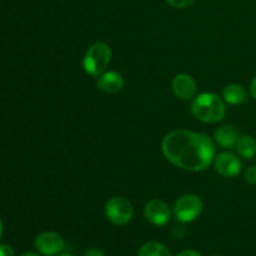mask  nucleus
Instances as JSON below:
<instances>
[{
    "mask_svg": "<svg viewBox=\"0 0 256 256\" xmlns=\"http://www.w3.org/2000/svg\"><path fill=\"white\" fill-rule=\"evenodd\" d=\"M162 150L168 162L188 172H204L216 155L209 135L190 130H174L162 139Z\"/></svg>",
    "mask_w": 256,
    "mask_h": 256,
    "instance_id": "nucleus-1",
    "label": "nucleus"
},
{
    "mask_svg": "<svg viewBox=\"0 0 256 256\" xmlns=\"http://www.w3.org/2000/svg\"><path fill=\"white\" fill-rule=\"evenodd\" d=\"M192 112L198 120L206 124H218L226 114L224 99L214 92H202L195 96L192 104Z\"/></svg>",
    "mask_w": 256,
    "mask_h": 256,
    "instance_id": "nucleus-2",
    "label": "nucleus"
},
{
    "mask_svg": "<svg viewBox=\"0 0 256 256\" xmlns=\"http://www.w3.org/2000/svg\"><path fill=\"white\" fill-rule=\"evenodd\" d=\"M112 60V49L106 42H94L82 58V68L90 76H100Z\"/></svg>",
    "mask_w": 256,
    "mask_h": 256,
    "instance_id": "nucleus-3",
    "label": "nucleus"
},
{
    "mask_svg": "<svg viewBox=\"0 0 256 256\" xmlns=\"http://www.w3.org/2000/svg\"><path fill=\"white\" fill-rule=\"evenodd\" d=\"M105 215L114 225L124 226L132 222L134 216V206L128 199L122 196H114L108 200L105 205Z\"/></svg>",
    "mask_w": 256,
    "mask_h": 256,
    "instance_id": "nucleus-4",
    "label": "nucleus"
},
{
    "mask_svg": "<svg viewBox=\"0 0 256 256\" xmlns=\"http://www.w3.org/2000/svg\"><path fill=\"white\" fill-rule=\"evenodd\" d=\"M202 199L198 195L186 194L180 196L174 204V215L180 222L186 224L196 220L202 212Z\"/></svg>",
    "mask_w": 256,
    "mask_h": 256,
    "instance_id": "nucleus-5",
    "label": "nucleus"
},
{
    "mask_svg": "<svg viewBox=\"0 0 256 256\" xmlns=\"http://www.w3.org/2000/svg\"><path fill=\"white\" fill-rule=\"evenodd\" d=\"M35 248L44 256H58L65 249V242L58 232H42L35 239Z\"/></svg>",
    "mask_w": 256,
    "mask_h": 256,
    "instance_id": "nucleus-6",
    "label": "nucleus"
},
{
    "mask_svg": "<svg viewBox=\"0 0 256 256\" xmlns=\"http://www.w3.org/2000/svg\"><path fill=\"white\" fill-rule=\"evenodd\" d=\"M215 170L224 178H235L242 169V162L239 158L230 152H222L214 158Z\"/></svg>",
    "mask_w": 256,
    "mask_h": 256,
    "instance_id": "nucleus-7",
    "label": "nucleus"
},
{
    "mask_svg": "<svg viewBox=\"0 0 256 256\" xmlns=\"http://www.w3.org/2000/svg\"><path fill=\"white\" fill-rule=\"evenodd\" d=\"M144 216L155 226H164L172 219V210L165 202L154 199L145 205Z\"/></svg>",
    "mask_w": 256,
    "mask_h": 256,
    "instance_id": "nucleus-8",
    "label": "nucleus"
},
{
    "mask_svg": "<svg viewBox=\"0 0 256 256\" xmlns=\"http://www.w3.org/2000/svg\"><path fill=\"white\" fill-rule=\"evenodd\" d=\"M172 88L176 98L182 100H190L196 95V82L189 74H178L172 79Z\"/></svg>",
    "mask_w": 256,
    "mask_h": 256,
    "instance_id": "nucleus-9",
    "label": "nucleus"
},
{
    "mask_svg": "<svg viewBox=\"0 0 256 256\" xmlns=\"http://www.w3.org/2000/svg\"><path fill=\"white\" fill-rule=\"evenodd\" d=\"M98 88L106 94H116L124 88V79L116 72H105L98 79Z\"/></svg>",
    "mask_w": 256,
    "mask_h": 256,
    "instance_id": "nucleus-10",
    "label": "nucleus"
},
{
    "mask_svg": "<svg viewBox=\"0 0 256 256\" xmlns=\"http://www.w3.org/2000/svg\"><path fill=\"white\" fill-rule=\"evenodd\" d=\"M215 142L224 149H232L236 146V142L239 140V132L234 126L230 125H222L215 130Z\"/></svg>",
    "mask_w": 256,
    "mask_h": 256,
    "instance_id": "nucleus-11",
    "label": "nucleus"
},
{
    "mask_svg": "<svg viewBox=\"0 0 256 256\" xmlns=\"http://www.w3.org/2000/svg\"><path fill=\"white\" fill-rule=\"evenodd\" d=\"M222 99L230 105H240L246 102L248 92L242 85L229 84L222 90Z\"/></svg>",
    "mask_w": 256,
    "mask_h": 256,
    "instance_id": "nucleus-12",
    "label": "nucleus"
},
{
    "mask_svg": "<svg viewBox=\"0 0 256 256\" xmlns=\"http://www.w3.org/2000/svg\"><path fill=\"white\" fill-rule=\"evenodd\" d=\"M236 150L245 160H252L256 155V140L250 135H242L236 142Z\"/></svg>",
    "mask_w": 256,
    "mask_h": 256,
    "instance_id": "nucleus-13",
    "label": "nucleus"
},
{
    "mask_svg": "<svg viewBox=\"0 0 256 256\" xmlns=\"http://www.w3.org/2000/svg\"><path fill=\"white\" fill-rule=\"evenodd\" d=\"M138 256H172V252L165 245L156 242H150L142 245Z\"/></svg>",
    "mask_w": 256,
    "mask_h": 256,
    "instance_id": "nucleus-14",
    "label": "nucleus"
},
{
    "mask_svg": "<svg viewBox=\"0 0 256 256\" xmlns=\"http://www.w3.org/2000/svg\"><path fill=\"white\" fill-rule=\"evenodd\" d=\"M170 6L175 8V9H185L192 5L195 0H165Z\"/></svg>",
    "mask_w": 256,
    "mask_h": 256,
    "instance_id": "nucleus-15",
    "label": "nucleus"
},
{
    "mask_svg": "<svg viewBox=\"0 0 256 256\" xmlns=\"http://www.w3.org/2000/svg\"><path fill=\"white\" fill-rule=\"evenodd\" d=\"M244 178L249 184H256V166H249L244 172Z\"/></svg>",
    "mask_w": 256,
    "mask_h": 256,
    "instance_id": "nucleus-16",
    "label": "nucleus"
},
{
    "mask_svg": "<svg viewBox=\"0 0 256 256\" xmlns=\"http://www.w3.org/2000/svg\"><path fill=\"white\" fill-rule=\"evenodd\" d=\"M0 256H14V250L6 244H0Z\"/></svg>",
    "mask_w": 256,
    "mask_h": 256,
    "instance_id": "nucleus-17",
    "label": "nucleus"
},
{
    "mask_svg": "<svg viewBox=\"0 0 256 256\" xmlns=\"http://www.w3.org/2000/svg\"><path fill=\"white\" fill-rule=\"evenodd\" d=\"M172 234L175 239H182V238L185 235L184 226H174V229L172 230Z\"/></svg>",
    "mask_w": 256,
    "mask_h": 256,
    "instance_id": "nucleus-18",
    "label": "nucleus"
},
{
    "mask_svg": "<svg viewBox=\"0 0 256 256\" xmlns=\"http://www.w3.org/2000/svg\"><path fill=\"white\" fill-rule=\"evenodd\" d=\"M84 256H105V255L102 254V250L95 249V248H92V249H88L86 252H85Z\"/></svg>",
    "mask_w": 256,
    "mask_h": 256,
    "instance_id": "nucleus-19",
    "label": "nucleus"
},
{
    "mask_svg": "<svg viewBox=\"0 0 256 256\" xmlns=\"http://www.w3.org/2000/svg\"><path fill=\"white\" fill-rule=\"evenodd\" d=\"M178 256H202L200 252H198L196 250H184V252H180Z\"/></svg>",
    "mask_w": 256,
    "mask_h": 256,
    "instance_id": "nucleus-20",
    "label": "nucleus"
},
{
    "mask_svg": "<svg viewBox=\"0 0 256 256\" xmlns=\"http://www.w3.org/2000/svg\"><path fill=\"white\" fill-rule=\"evenodd\" d=\"M250 95L256 100V76L252 79V84H250Z\"/></svg>",
    "mask_w": 256,
    "mask_h": 256,
    "instance_id": "nucleus-21",
    "label": "nucleus"
},
{
    "mask_svg": "<svg viewBox=\"0 0 256 256\" xmlns=\"http://www.w3.org/2000/svg\"><path fill=\"white\" fill-rule=\"evenodd\" d=\"M2 232H4V225H2V219H0V239H2Z\"/></svg>",
    "mask_w": 256,
    "mask_h": 256,
    "instance_id": "nucleus-22",
    "label": "nucleus"
},
{
    "mask_svg": "<svg viewBox=\"0 0 256 256\" xmlns=\"http://www.w3.org/2000/svg\"><path fill=\"white\" fill-rule=\"evenodd\" d=\"M22 256H40V255L36 254V252H25V254H22Z\"/></svg>",
    "mask_w": 256,
    "mask_h": 256,
    "instance_id": "nucleus-23",
    "label": "nucleus"
},
{
    "mask_svg": "<svg viewBox=\"0 0 256 256\" xmlns=\"http://www.w3.org/2000/svg\"><path fill=\"white\" fill-rule=\"evenodd\" d=\"M58 256H72V255L69 254V252H65V254H60V255H58Z\"/></svg>",
    "mask_w": 256,
    "mask_h": 256,
    "instance_id": "nucleus-24",
    "label": "nucleus"
}]
</instances>
